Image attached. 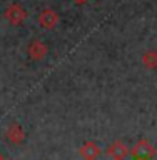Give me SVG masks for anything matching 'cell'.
Instances as JSON below:
<instances>
[{
	"label": "cell",
	"instance_id": "6",
	"mask_svg": "<svg viewBox=\"0 0 157 160\" xmlns=\"http://www.w3.org/2000/svg\"><path fill=\"white\" fill-rule=\"evenodd\" d=\"M105 153H107L112 160H125V157L130 153V150L122 140H114V142L105 148Z\"/></svg>",
	"mask_w": 157,
	"mask_h": 160
},
{
	"label": "cell",
	"instance_id": "3",
	"mask_svg": "<svg viewBox=\"0 0 157 160\" xmlns=\"http://www.w3.org/2000/svg\"><path fill=\"white\" fill-rule=\"evenodd\" d=\"M27 53H29V57L32 58V60L39 62V60H44L45 57H47L49 47H47V43L42 42V40L32 38L29 42V45H27Z\"/></svg>",
	"mask_w": 157,
	"mask_h": 160
},
{
	"label": "cell",
	"instance_id": "10",
	"mask_svg": "<svg viewBox=\"0 0 157 160\" xmlns=\"http://www.w3.org/2000/svg\"><path fill=\"white\" fill-rule=\"evenodd\" d=\"M0 160H5V158H3V157H2V153H0Z\"/></svg>",
	"mask_w": 157,
	"mask_h": 160
},
{
	"label": "cell",
	"instance_id": "7",
	"mask_svg": "<svg viewBox=\"0 0 157 160\" xmlns=\"http://www.w3.org/2000/svg\"><path fill=\"white\" fill-rule=\"evenodd\" d=\"M5 138L13 145H22L24 140H25V132H24V128L20 127V123H17V122L10 123L7 127V130H5Z\"/></svg>",
	"mask_w": 157,
	"mask_h": 160
},
{
	"label": "cell",
	"instance_id": "1",
	"mask_svg": "<svg viewBox=\"0 0 157 160\" xmlns=\"http://www.w3.org/2000/svg\"><path fill=\"white\" fill-rule=\"evenodd\" d=\"M130 155H132L134 160H150L157 155V150L147 138H140L132 147Z\"/></svg>",
	"mask_w": 157,
	"mask_h": 160
},
{
	"label": "cell",
	"instance_id": "4",
	"mask_svg": "<svg viewBox=\"0 0 157 160\" xmlns=\"http://www.w3.org/2000/svg\"><path fill=\"white\" fill-rule=\"evenodd\" d=\"M59 20H60V17L54 8H44L42 12L39 13V23H40V27L45 28V30H54L57 27Z\"/></svg>",
	"mask_w": 157,
	"mask_h": 160
},
{
	"label": "cell",
	"instance_id": "5",
	"mask_svg": "<svg viewBox=\"0 0 157 160\" xmlns=\"http://www.w3.org/2000/svg\"><path fill=\"white\" fill-rule=\"evenodd\" d=\"M100 153H102V148L94 140H87V142H84L79 147V155L84 160H97L100 157Z\"/></svg>",
	"mask_w": 157,
	"mask_h": 160
},
{
	"label": "cell",
	"instance_id": "8",
	"mask_svg": "<svg viewBox=\"0 0 157 160\" xmlns=\"http://www.w3.org/2000/svg\"><path fill=\"white\" fill-rule=\"evenodd\" d=\"M142 65L149 70H155L157 68V50H145L142 53Z\"/></svg>",
	"mask_w": 157,
	"mask_h": 160
},
{
	"label": "cell",
	"instance_id": "9",
	"mask_svg": "<svg viewBox=\"0 0 157 160\" xmlns=\"http://www.w3.org/2000/svg\"><path fill=\"white\" fill-rule=\"evenodd\" d=\"M90 0H74V3L75 5H85V3H89Z\"/></svg>",
	"mask_w": 157,
	"mask_h": 160
},
{
	"label": "cell",
	"instance_id": "2",
	"mask_svg": "<svg viewBox=\"0 0 157 160\" xmlns=\"http://www.w3.org/2000/svg\"><path fill=\"white\" fill-rule=\"evenodd\" d=\"M3 15H5V18H7V22L12 23V25H22L29 17L27 10H25L20 3H10L8 7L5 8Z\"/></svg>",
	"mask_w": 157,
	"mask_h": 160
}]
</instances>
